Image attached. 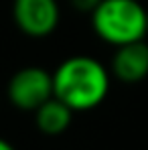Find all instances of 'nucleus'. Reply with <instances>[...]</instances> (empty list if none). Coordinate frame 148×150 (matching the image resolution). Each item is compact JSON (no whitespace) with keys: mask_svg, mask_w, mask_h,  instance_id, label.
<instances>
[{"mask_svg":"<svg viewBox=\"0 0 148 150\" xmlns=\"http://www.w3.org/2000/svg\"><path fill=\"white\" fill-rule=\"evenodd\" d=\"M110 91V73L98 59L75 55L53 71V96L73 112L98 108Z\"/></svg>","mask_w":148,"mask_h":150,"instance_id":"1","label":"nucleus"},{"mask_svg":"<svg viewBox=\"0 0 148 150\" xmlns=\"http://www.w3.org/2000/svg\"><path fill=\"white\" fill-rule=\"evenodd\" d=\"M91 26L101 41L128 45L148 35V10L140 0H101L91 12Z\"/></svg>","mask_w":148,"mask_h":150,"instance_id":"2","label":"nucleus"},{"mask_svg":"<svg viewBox=\"0 0 148 150\" xmlns=\"http://www.w3.org/2000/svg\"><path fill=\"white\" fill-rule=\"evenodd\" d=\"M6 96L10 103L23 112H35L53 98V73L43 67H23L8 79Z\"/></svg>","mask_w":148,"mask_h":150,"instance_id":"3","label":"nucleus"},{"mask_svg":"<svg viewBox=\"0 0 148 150\" xmlns=\"http://www.w3.org/2000/svg\"><path fill=\"white\" fill-rule=\"evenodd\" d=\"M12 18L23 35L30 39H45L57 28L61 10L57 0H14Z\"/></svg>","mask_w":148,"mask_h":150,"instance_id":"4","label":"nucleus"},{"mask_svg":"<svg viewBox=\"0 0 148 150\" xmlns=\"http://www.w3.org/2000/svg\"><path fill=\"white\" fill-rule=\"evenodd\" d=\"M112 73L122 83H138L148 75V43L134 41L116 47L112 57Z\"/></svg>","mask_w":148,"mask_h":150,"instance_id":"5","label":"nucleus"},{"mask_svg":"<svg viewBox=\"0 0 148 150\" xmlns=\"http://www.w3.org/2000/svg\"><path fill=\"white\" fill-rule=\"evenodd\" d=\"M71 120H73V110L55 96L35 110V124L39 132L47 136L63 134L71 126Z\"/></svg>","mask_w":148,"mask_h":150,"instance_id":"6","label":"nucleus"},{"mask_svg":"<svg viewBox=\"0 0 148 150\" xmlns=\"http://www.w3.org/2000/svg\"><path fill=\"white\" fill-rule=\"evenodd\" d=\"M99 2H101V0H71L73 8L81 10V12H89V14L99 6Z\"/></svg>","mask_w":148,"mask_h":150,"instance_id":"7","label":"nucleus"},{"mask_svg":"<svg viewBox=\"0 0 148 150\" xmlns=\"http://www.w3.org/2000/svg\"><path fill=\"white\" fill-rule=\"evenodd\" d=\"M0 150H16L8 140H4V138H0Z\"/></svg>","mask_w":148,"mask_h":150,"instance_id":"8","label":"nucleus"}]
</instances>
